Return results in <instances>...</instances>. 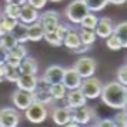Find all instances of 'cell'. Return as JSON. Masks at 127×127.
<instances>
[{"label":"cell","mask_w":127,"mask_h":127,"mask_svg":"<svg viewBox=\"0 0 127 127\" xmlns=\"http://www.w3.org/2000/svg\"><path fill=\"white\" fill-rule=\"evenodd\" d=\"M100 98L107 107L114 110L126 109L127 106V87L119 81H110L103 84Z\"/></svg>","instance_id":"cell-1"},{"label":"cell","mask_w":127,"mask_h":127,"mask_svg":"<svg viewBox=\"0 0 127 127\" xmlns=\"http://www.w3.org/2000/svg\"><path fill=\"white\" fill-rule=\"evenodd\" d=\"M89 12H90V10L87 9V6L84 4L83 0H73L69 6L66 7L64 16H66V19L69 20L70 23L80 24L83 17H84Z\"/></svg>","instance_id":"cell-2"},{"label":"cell","mask_w":127,"mask_h":127,"mask_svg":"<svg viewBox=\"0 0 127 127\" xmlns=\"http://www.w3.org/2000/svg\"><path fill=\"white\" fill-rule=\"evenodd\" d=\"M101 81L96 79L94 76H90V77H86L81 80V84H80V92L84 94V97L89 100H93V98H97L100 97V93H101Z\"/></svg>","instance_id":"cell-3"},{"label":"cell","mask_w":127,"mask_h":127,"mask_svg":"<svg viewBox=\"0 0 127 127\" xmlns=\"http://www.w3.org/2000/svg\"><path fill=\"white\" fill-rule=\"evenodd\" d=\"M24 116H26V119H27L30 123H34V124L43 123V121L46 120V117H47L46 104L39 103V101L33 100L32 104L24 110Z\"/></svg>","instance_id":"cell-4"},{"label":"cell","mask_w":127,"mask_h":127,"mask_svg":"<svg viewBox=\"0 0 127 127\" xmlns=\"http://www.w3.org/2000/svg\"><path fill=\"white\" fill-rule=\"evenodd\" d=\"M96 60L92 57H80L77 62L74 63L73 69L80 74L81 79H86V77H90V76H94V71H96Z\"/></svg>","instance_id":"cell-5"},{"label":"cell","mask_w":127,"mask_h":127,"mask_svg":"<svg viewBox=\"0 0 127 127\" xmlns=\"http://www.w3.org/2000/svg\"><path fill=\"white\" fill-rule=\"evenodd\" d=\"M20 121V114L17 109L4 107L0 110V127H17Z\"/></svg>","instance_id":"cell-6"},{"label":"cell","mask_w":127,"mask_h":127,"mask_svg":"<svg viewBox=\"0 0 127 127\" xmlns=\"http://www.w3.org/2000/svg\"><path fill=\"white\" fill-rule=\"evenodd\" d=\"M70 114H71V120H74L79 126H83L93 119V109H90L87 104H83L70 109Z\"/></svg>","instance_id":"cell-7"},{"label":"cell","mask_w":127,"mask_h":127,"mask_svg":"<svg viewBox=\"0 0 127 127\" xmlns=\"http://www.w3.org/2000/svg\"><path fill=\"white\" fill-rule=\"evenodd\" d=\"M37 20L40 22L44 32H54L56 26L60 22V14L57 12H54V10H47L43 14H39Z\"/></svg>","instance_id":"cell-8"},{"label":"cell","mask_w":127,"mask_h":127,"mask_svg":"<svg viewBox=\"0 0 127 127\" xmlns=\"http://www.w3.org/2000/svg\"><path fill=\"white\" fill-rule=\"evenodd\" d=\"M12 100L17 110H26L32 104V101H33V93L22 90V89H17L16 92L13 93Z\"/></svg>","instance_id":"cell-9"},{"label":"cell","mask_w":127,"mask_h":127,"mask_svg":"<svg viewBox=\"0 0 127 127\" xmlns=\"http://www.w3.org/2000/svg\"><path fill=\"white\" fill-rule=\"evenodd\" d=\"M33 100L36 101H39V103H43V104H50L53 103V97L52 94H50V89H49V84L44 83L43 80L39 79V84L37 87L34 89V92H33Z\"/></svg>","instance_id":"cell-10"},{"label":"cell","mask_w":127,"mask_h":127,"mask_svg":"<svg viewBox=\"0 0 127 127\" xmlns=\"http://www.w3.org/2000/svg\"><path fill=\"white\" fill-rule=\"evenodd\" d=\"M81 80H83V79L80 77V74H79L73 67H70V69H64L62 83L64 84V87H66L67 90L79 89L80 84H81Z\"/></svg>","instance_id":"cell-11"},{"label":"cell","mask_w":127,"mask_h":127,"mask_svg":"<svg viewBox=\"0 0 127 127\" xmlns=\"http://www.w3.org/2000/svg\"><path fill=\"white\" fill-rule=\"evenodd\" d=\"M63 73H64V67L57 66V64H53L50 67H47L46 71L43 73V76L40 77V80H43L44 83H47L49 86L53 83H59L63 79Z\"/></svg>","instance_id":"cell-12"},{"label":"cell","mask_w":127,"mask_h":127,"mask_svg":"<svg viewBox=\"0 0 127 127\" xmlns=\"http://www.w3.org/2000/svg\"><path fill=\"white\" fill-rule=\"evenodd\" d=\"M37 84H39L37 74H20L19 79L16 80L17 89H22V90H26V92H30V93L34 92Z\"/></svg>","instance_id":"cell-13"},{"label":"cell","mask_w":127,"mask_h":127,"mask_svg":"<svg viewBox=\"0 0 127 127\" xmlns=\"http://www.w3.org/2000/svg\"><path fill=\"white\" fill-rule=\"evenodd\" d=\"M113 27H114V24H113V20L111 19L101 17L97 20V24L94 27V33L100 39H106V37H109L113 33Z\"/></svg>","instance_id":"cell-14"},{"label":"cell","mask_w":127,"mask_h":127,"mask_svg":"<svg viewBox=\"0 0 127 127\" xmlns=\"http://www.w3.org/2000/svg\"><path fill=\"white\" fill-rule=\"evenodd\" d=\"M64 100H66V106H67L69 109H73V107H77V106L87 104V98L84 97V94L80 92V89L67 90Z\"/></svg>","instance_id":"cell-15"},{"label":"cell","mask_w":127,"mask_h":127,"mask_svg":"<svg viewBox=\"0 0 127 127\" xmlns=\"http://www.w3.org/2000/svg\"><path fill=\"white\" fill-rule=\"evenodd\" d=\"M39 19V10L32 7L30 4H22L20 6V13H19V22H22L24 24L34 23Z\"/></svg>","instance_id":"cell-16"},{"label":"cell","mask_w":127,"mask_h":127,"mask_svg":"<svg viewBox=\"0 0 127 127\" xmlns=\"http://www.w3.org/2000/svg\"><path fill=\"white\" fill-rule=\"evenodd\" d=\"M37 70H39V66L34 57H30L27 54L24 59L20 60V64H19L20 74H37Z\"/></svg>","instance_id":"cell-17"},{"label":"cell","mask_w":127,"mask_h":127,"mask_svg":"<svg viewBox=\"0 0 127 127\" xmlns=\"http://www.w3.org/2000/svg\"><path fill=\"white\" fill-rule=\"evenodd\" d=\"M52 119H53V121H54L57 126H66V124H67V121L71 119V114H70V109L67 107V106H64V107H56V109H53Z\"/></svg>","instance_id":"cell-18"},{"label":"cell","mask_w":127,"mask_h":127,"mask_svg":"<svg viewBox=\"0 0 127 127\" xmlns=\"http://www.w3.org/2000/svg\"><path fill=\"white\" fill-rule=\"evenodd\" d=\"M27 36L30 41H40L44 36V30L41 27L39 20H36L34 23L27 24Z\"/></svg>","instance_id":"cell-19"},{"label":"cell","mask_w":127,"mask_h":127,"mask_svg":"<svg viewBox=\"0 0 127 127\" xmlns=\"http://www.w3.org/2000/svg\"><path fill=\"white\" fill-rule=\"evenodd\" d=\"M63 44L67 47L69 50H73V49H76L77 46H80L81 41H80V37H79L77 30L69 27V30H67V33H66V36H64V39H63Z\"/></svg>","instance_id":"cell-20"},{"label":"cell","mask_w":127,"mask_h":127,"mask_svg":"<svg viewBox=\"0 0 127 127\" xmlns=\"http://www.w3.org/2000/svg\"><path fill=\"white\" fill-rule=\"evenodd\" d=\"M13 34V37L17 40V43H22V44H24L26 41H29V36H27V24L22 23V22H19L14 27H13V30L10 32Z\"/></svg>","instance_id":"cell-21"},{"label":"cell","mask_w":127,"mask_h":127,"mask_svg":"<svg viewBox=\"0 0 127 127\" xmlns=\"http://www.w3.org/2000/svg\"><path fill=\"white\" fill-rule=\"evenodd\" d=\"M113 34L121 41L123 49L127 47V22H121V23L116 24L113 27Z\"/></svg>","instance_id":"cell-22"},{"label":"cell","mask_w":127,"mask_h":127,"mask_svg":"<svg viewBox=\"0 0 127 127\" xmlns=\"http://www.w3.org/2000/svg\"><path fill=\"white\" fill-rule=\"evenodd\" d=\"M19 23L17 19H10L7 17L6 14L0 16V36L6 34V33H10L13 30V27Z\"/></svg>","instance_id":"cell-23"},{"label":"cell","mask_w":127,"mask_h":127,"mask_svg":"<svg viewBox=\"0 0 127 127\" xmlns=\"http://www.w3.org/2000/svg\"><path fill=\"white\" fill-rule=\"evenodd\" d=\"M77 33H79V37H80V41L83 44H87V46H92L93 43L96 41V33H94V30L92 29H84V27H80V29L77 30Z\"/></svg>","instance_id":"cell-24"},{"label":"cell","mask_w":127,"mask_h":127,"mask_svg":"<svg viewBox=\"0 0 127 127\" xmlns=\"http://www.w3.org/2000/svg\"><path fill=\"white\" fill-rule=\"evenodd\" d=\"M49 89H50V94H52L53 100H64L66 93H67V89L64 87V84L62 83V81L50 84Z\"/></svg>","instance_id":"cell-25"},{"label":"cell","mask_w":127,"mask_h":127,"mask_svg":"<svg viewBox=\"0 0 127 127\" xmlns=\"http://www.w3.org/2000/svg\"><path fill=\"white\" fill-rule=\"evenodd\" d=\"M83 1H84V4L87 6V9L93 13L101 12L104 7L109 4L107 0H83Z\"/></svg>","instance_id":"cell-26"},{"label":"cell","mask_w":127,"mask_h":127,"mask_svg":"<svg viewBox=\"0 0 127 127\" xmlns=\"http://www.w3.org/2000/svg\"><path fill=\"white\" fill-rule=\"evenodd\" d=\"M97 20L98 17L94 14L93 12H89L83 17V20L80 22V27H84V29H92L94 30V27H96V24H97Z\"/></svg>","instance_id":"cell-27"},{"label":"cell","mask_w":127,"mask_h":127,"mask_svg":"<svg viewBox=\"0 0 127 127\" xmlns=\"http://www.w3.org/2000/svg\"><path fill=\"white\" fill-rule=\"evenodd\" d=\"M0 44L4 47L7 52H10L12 49H14V47L17 46L19 43H17V40L13 37L12 33H6V34L0 36Z\"/></svg>","instance_id":"cell-28"},{"label":"cell","mask_w":127,"mask_h":127,"mask_svg":"<svg viewBox=\"0 0 127 127\" xmlns=\"http://www.w3.org/2000/svg\"><path fill=\"white\" fill-rule=\"evenodd\" d=\"M9 54H10V56H13V57L19 59V60H22V59H24L27 54H29V52H27V49H26V46H24V44L19 43L14 49H12V50L9 52Z\"/></svg>","instance_id":"cell-29"},{"label":"cell","mask_w":127,"mask_h":127,"mask_svg":"<svg viewBox=\"0 0 127 127\" xmlns=\"http://www.w3.org/2000/svg\"><path fill=\"white\" fill-rule=\"evenodd\" d=\"M20 76V71H19V67H10V66H6V73H4V80L12 81V83H16V80Z\"/></svg>","instance_id":"cell-30"},{"label":"cell","mask_w":127,"mask_h":127,"mask_svg":"<svg viewBox=\"0 0 127 127\" xmlns=\"http://www.w3.org/2000/svg\"><path fill=\"white\" fill-rule=\"evenodd\" d=\"M106 46H107V49H110V50H120V49H123V46H121V41L116 37L113 33L109 36V37H106Z\"/></svg>","instance_id":"cell-31"},{"label":"cell","mask_w":127,"mask_h":127,"mask_svg":"<svg viewBox=\"0 0 127 127\" xmlns=\"http://www.w3.org/2000/svg\"><path fill=\"white\" fill-rule=\"evenodd\" d=\"M116 127H126L127 126V114H126V109H121L117 114L113 117Z\"/></svg>","instance_id":"cell-32"},{"label":"cell","mask_w":127,"mask_h":127,"mask_svg":"<svg viewBox=\"0 0 127 127\" xmlns=\"http://www.w3.org/2000/svg\"><path fill=\"white\" fill-rule=\"evenodd\" d=\"M19 13H20V6H17V4L7 3L6 7H4V14L10 19H17L19 20Z\"/></svg>","instance_id":"cell-33"},{"label":"cell","mask_w":127,"mask_h":127,"mask_svg":"<svg viewBox=\"0 0 127 127\" xmlns=\"http://www.w3.org/2000/svg\"><path fill=\"white\" fill-rule=\"evenodd\" d=\"M43 39H46V41L49 44H52V46H62L63 44V41L59 39L57 36L54 34V32H44V36H43Z\"/></svg>","instance_id":"cell-34"},{"label":"cell","mask_w":127,"mask_h":127,"mask_svg":"<svg viewBox=\"0 0 127 127\" xmlns=\"http://www.w3.org/2000/svg\"><path fill=\"white\" fill-rule=\"evenodd\" d=\"M67 30H69V26H67V24L59 22V24L56 26V29H54V34H56L60 40L63 41L64 36H66V33H67Z\"/></svg>","instance_id":"cell-35"},{"label":"cell","mask_w":127,"mask_h":127,"mask_svg":"<svg viewBox=\"0 0 127 127\" xmlns=\"http://www.w3.org/2000/svg\"><path fill=\"white\" fill-rule=\"evenodd\" d=\"M117 81L121 83V84H127V66L123 64L120 69L117 70Z\"/></svg>","instance_id":"cell-36"},{"label":"cell","mask_w":127,"mask_h":127,"mask_svg":"<svg viewBox=\"0 0 127 127\" xmlns=\"http://www.w3.org/2000/svg\"><path fill=\"white\" fill-rule=\"evenodd\" d=\"M47 1H49V0H26L27 4H30L32 7H34V9H37V10H41L43 7L46 6Z\"/></svg>","instance_id":"cell-37"},{"label":"cell","mask_w":127,"mask_h":127,"mask_svg":"<svg viewBox=\"0 0 127 127\" xmlns=\"http://www.w3.org/2000/svg\"><path fill=\"white\" fill-rule=\"evenodd\" d=\"M96 126L98 127H116L113 119H100L96 121Z\"/></svg>","instance_id":"cell-38"},{"label":"cell","mask_w":127,"mask_h":127,"mask_svg":"<svg viewBox=\"0 0 127 127\" xmlns=\"http://www.w3.org/2000/svg\"><path fill=\"white\" fill-rule=\"evenodd\" d=\"M4 64L6 66H10V67H19L20 60L16 57H13V56H10V54H7V59H6V62H4Z\"/></svg>","instance_id":"cell-39"},{"label":"cell","mask_w":127,"mask_h":127,"mask_svg":"<svg viewBox=\"0 0 127 127\" xmlns=\"http://www.w3.org/2000/svg\"><path fill=\"white\" fill-rule=\"evenodd\" d=\"M90 50V46H87V44H83L81 43L80 46H77L76 49H73V50H70L71 53H76V54H79V53H86Z\"/></svg>","instance_id":"cell-40"},{"label":"cell","mask_w":127,"mask_h":127,"mask_svg":"<svg viewBox=\"0 0 127 127\" xmlns=\"http://www.w3.org/2000/svg\"><path fill=\"white\" fill-rule=\"evenodd\" d=\"M7 54H9V52L0 44V64H4V62H6V59H7Z\"/></svg>","instance_id":"cell-41"},{"label":"cell","mask_w":127,"mask_h":127,"mask_svg":"<svg viewBox=\"0 0 127 127\" xmlns=\"http://www.w3.org/2000/svg\"><path fill=\"white\" fill-rule=\"evenodd\" d=\"M6 3H10V4H17V6H22L26 3V0H6Z\"/></svg>","instance_id":"cell-42"},{"label":"cell","mask_w":127,"mask_h":127,"mask_svg":"<svg viewBox=\"0 0 127 127\" xmlns=\"http://www.w3.org/2000/svg\"><path fill=\"white\" fill-rule=\"evenodd\" d=\"M109 3H111V4H117V6H120V4H124L126 3V0H107Z\"/></svg>","instance_id":"cell-43"},{"label":"cell","mask_w":127,"mask_h":127,"mask_svg":"<svg viewBox=\"0 0 127 127\" xmlns=\"http://www.w3.org/2000/svg\"><path fill=\"white\" fill-rule=\"evenodd\" d=\"M4 73H6V64H0V77L4 79Z\"/></svg>","instance_id":"cell-44"},{"label":"cell","mask_w":127,"mask_h":127,"mask_svg":"<svg viewBox=\"0 0 127 127\" xmlns=\"http://www.w3.org/2000/svg\"><path fill=\"white\" fill-rule=\"evenodd\" d=\"M50 1H53V3H57V1H62V0H50Z\"/></svg>","instance_id":"cell-45"},{"label":"cell","mask_w":127,"mask_h":127,"mask_svg":"<svg viewBox=\"0 0 127 127\" xmlns=\"http://www.w3.org/2000/svg\"><path fill=\"white\" fill-rule=\"evenodd\" d=\"M4 80V79H3V77H0V83H1V81Z\"/></svg>","instance_id":"cell-46"}]
</instances>
